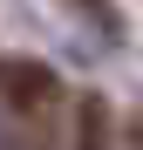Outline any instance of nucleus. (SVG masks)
<instances>
[{
  "label": "nucleus",
  "instance_id": "1",
  "mask_svg": "<svg viewBox=\"0 0 143 150\" xmlns=\"http://www.w3.org/2000/svg\"><path fill=\"white\" fill-rule=\"evenodd\" d=\"M0 109L27 116V123H48V109H61V82L48 62H27V55H0Z\"/></svg>",
  "mask_w": 143,
  "mask_h": 150
},
{
  "label": "nucleus",
  "instance_id": "3",
  "mask_svg": "<svg viewBox=\"0 0 143 150\" xmlns=\"http://www.w3.org/2000/svg\"><path fill=\"white\" fill-rule=\"evenodd\" d=\"M130 150H143V123H136V130H130Z\"/></svg>",
  "mask_w": 143,
  "mask_h": 150
},
{
  "label": "nucleus",
  "instance_id": "2",
  "mask_svg": "<svg viewBox=\"0 0 143 150\" xmlns=\"http://www.w3.org/2000/svg\"><path fill=\"white\" fill-rule=\"evenodd\" d=\"M68 150H116V123H109V103H102V96H82V103H75Z\"/></svg>",
  "mask_w": 143,
  "mask_h": 150
}]
</instances>
